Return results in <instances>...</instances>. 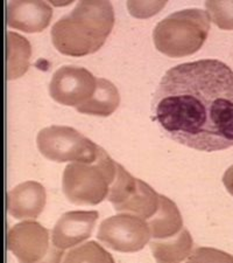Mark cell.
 <instances>
[{
    "mask_svg": "<svg viewBox=\"0 0 233 263\" xmlns=\"http://www.w3.org/2000/svg\"><path fill=\"white\" fill-rule=\"evenodd\" d=\"M153 111L164 133L185 146H233V70L213 59L173 67L155 92Z\"/></svg>",
    "mask_w": 233,
    "mask_h": 263,
    "instance_id": "cell-1",
    "label": "cell"
},
{
    "mask_svg": "<svg viewBox=\"0 0 233 263\" xmlns=\"http://www.w3.org/2000/svg\"><path fill=\"white\" fill-rule=\"evenodd\" d=\"M114 25L110 2H79L68 15L52 27V40L58 52L69 57H86L99 50Z\"/></svg>",
    "mask_w": 233,
    "mask_h": 263,
    "instance_id": "cell-2",
    "label": "cell"
},
{
    "mask_svg": "<svg viewBox=\"0 0 233 263\" xmlns=\"http://www.w3.org/2000/svg\"><path fill=\"white\" fill-rule=\"evenodd\" d=\"M210 21L207 11L201 8L175 12L155 26V47L168 58H184L196 53L209 35Z\"/></svg>",
    "mask_w": 233,
    "mask_h": 263,
    "instance_id": "cell-3",
    "label": "cell"
},
{
    "mask_svg": "<svg viewBox=\"0 0 233 263\" xmlns=\"http://www.w3.org/2000/svg\"><path fill=\"white\" fill-rule=\"evenodd\" d=\"M117 162L99 146L98 156L91 163L74 162L65 168L62 190L76 205H98L109 196L117 175Z\"/></svg>",
    "mask_w": 233,
    "mask_h": 263,
    "instance_id": "cell-4",
    "label": "cell"
},
{
    "mask_svg": "<svg viewBox=\"0 0 233 263\" xmlns=\"http://www.w3.org/2000/svg\"><path fill=\"white\" fill-rule=\"evenodd\" d=\"M36 143L47 159L57 163H91L99 151L97 144L70 126L53 125L42 129L37 135Z\"/></svg>",
    "mask_w": 233,
    "mask_h": 263,
    "instance_id": "cell-5",
    "label": "cell"
},
{
    "mask_svg": "<svg viewBox=\"0 0 233 263\" xmlns=\"http://www.w3.org/2000/svg\"><path fill=\"white\" fill-rule=\"evenodd\" d=\"M97 237L101 243L121 253H135L150 242L151 230L146 220L137 215L120 213L100 223Z\"/></svg>",
    "mask_w": 233,
    "mask_h": 263,
    "instance_id": "cell-6",
    "label": "cell"
},
{
    "mask_svg": "<svg viewBox=\"0 0 233 263\" xmlns=\"http://www.w3.org/2000/svg\"><path fill=\"white\" fill-rule=\"evenodd\" d=\"M97 78L86 68L63 66L53 75L49 94L57 103L79 107L95 94Z\"/></svg>",
    "mask_w": 233,
    "mask_h": 263,
    "instance_id": "cell-7",
    "label": "cell"
},
{
    "mask_svg": "<svg viewBox=\"0 0 233 263\" xmlns=\"http://www.w3.org/2000/svg\"><path fill=\"white\" fill-rule=\"evenodd\" d=\"M7 247L21 262H40L48 254L49 232L36 221L14 224L8 232Z\"/></svg>",
    "mask_w": 233,
    "mask_h": 263,
    "instance_id": "cell-8",
    "label": "cell"
},
{
    "mask_svg": "<svg viewBox=\"0 0 233 263\" xmlns=\"http://www.w3.org/2000/svg\"><path fill=\"white\" fill-rule=\"evenodd\" d=\"M98 218L96 211H74L63 214L53 228L54 247L58 250L69 249L89 239Z\"/></svg>",
    "mask_w": 233,
    "mask_h": 263,
    "instance_id": "cell-9",
    "label": "cell"
},
{
    "mask_svg": "<svg viewBox=\"0 0 233 263\" xmlns=\"http://www.w3.org/2000/svg\"><path fill=\"white\" fill-rule=\"evenodd\" d=\"M53 10L45 2H11L7 7L10 27L26 33L42 32L48 27Z\"/></svg>",
    "mask_w": 233,
    "mask_h": 263,
    "instance_id": "cell-10",
    "label": "cell"
},
{
    "mask_svg": "<svg viewBox=\"0 0 233 263\" xmlns=\"http://www.w3.org/2000/svg\"><path fill=\"white\" fill-rule=\"evenodd\" d=\"M47 193L36 181L23 182L8 193L7 209L14 219H36L44 211Z\"/></svg>",
    "mask_w": 233,
    "mask_h": 263,
    "instance_id": "cell-11",
    "label": "cell"
},
{
    "mask_svg": "<svg viewBox=\"0 0 233 263\" xmlns=\"http://www.w3.org/2000/svg\"><path fill=\"white\" fill-rule=\"evenodd\" d=\"M146 221L154 239H167L183 228V219L176 203L162 194L159 196V207L155 214Z\"/></svg>",
    "mask_w": 233,
    "mask_h": 263,
    "instance_id": "cell-12",
    "label": "cell"
},
{
    "mask_svg": "<svg viewBox=\"0 0 233 263\" xmlns=\"http://www.w3.org/2000/svg\"><path fill=\"white\" fill-rule=\"evenodd\" d=\"M159 196L141 179H138L137 185L130 196L119 205L114 206V210L119 213H129L137 215L143 220H148L155 214L159 207Z\"/></svg>",
    "mask_w": 233,
    "mask_h": 263,
    "instance_id": "cell-13",
    "label": "cell"
},
{
    "mask_svg": "<svg viewBox=\"0 0 233 263\" xmlns=\"http://www.w3.org/2000/svg\"><path fill=\"white\" fill-rule=\"evenodd\" d=\"M119 103L120 95L117 87L107 79H97L95 94L76 109L87 115L107 117L116 111Z\"/></svg>",
    "mask_w": 233,
    "mask_h": 263,
    "instance_id": "cell-14",
    "label": "cell"
},
{
    "mask_svg": "<svg viewBox=\"0 0 233 263\" xmlns=\"http://www.w3.org/2000/svg\"><path fill=\"white\" fill-rule=\"evenodd\" d=\"M193 237L185 228L167 239H155L152 241V252L158 262H181L185 260L193 249Z\"/></svg>",
    "mask_w": 233,
    "mask_h": 263,
    "instance_id": "cell-15",
    "label": "cell"
},
{
    "mask_svg": "<svg viewBox=\"0 0 233 263\" xmlns=\"http://www.w3.org/2000/svg\"><path fill=\"white\" fill-rule=\"evenodd\" d=\"M32 47L29 41L14 32L7 35V79L15 80L26 74L29 68Z\"/></svg>",
    "mask_w": 233,
    "mask_h": 263,
    "instance_id": "cell-16",
    "label": "cell"
},
{
    "mask_svg": "<svg viewBox=\"0 0 233 263\" xmlns=\"http://www.w3.org/2000/svg\"><path fill=\"white\" fill-rule=\"evenodd\" d=\"M65 262H109L113 263V257L97 242L86 245L70 250L65 257Z\"/></svg>",
    "mask_w": 233,
    "mask_h": 263,
    "instance_id": "cell-17",
    "label": "cell"
},
{
    "mask_svg": "<svg viewBox=\"0 0 233 263\" xmlns=\"http://www.w3.org/2000/svg\"><path fill=\"white\" fill-rule=\"evenodd\" d=\"M211 20L220 29H233V2H207L205 3Z\"/></svg>",
    "mask_w": 233,
    "mask_h": 263,
    "instance_id": "cell-18",
    "label": "cell"
},
{
    "mask_svg": "<svg viewBox=\"0 0 233 263\" xmlns=\"http://www.w3.org/2000/svg\"><path fill=\"white\" fill-rule=\"evenodd\" d=\"M166 6V2H129L130 13L137 18H148L158 13Z\"/></svg>",
    "mask_w": 233,
    "mask_h": 263,
    "instance_id": "cell-19",
    "label": "cell"
},
{
    "mask_svg": "<svg viewBox=\"0 0 233 263\" xmlns=\"http://www.w3.org/2000/svg\"><path fill=\"white\" fill-rule=\"evenodd\" d=\"M223 182L228 191V193L233 196V165L226 170L225 175L223 177Z\"/></svg>",
    "mask_w": 233,
    "mask_h": 263,
    "instance_id": "cell-20",
    "label": "cell"
}]
</instances>
